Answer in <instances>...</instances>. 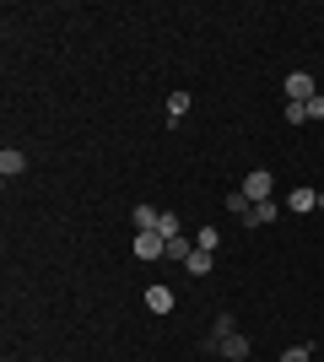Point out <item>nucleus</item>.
Wrapping results in <instances>:
<instances>
[{"instance_id": "11", "label": "nucleus", "mask_w": 324, "mask_h": 362, "mask_svg": "<svg viewBox=\"0 0 324 362\" xmlns=\"http://www.w3.org/2000/svg\"><path fill=\"white\" fill-rule=\"evenodd\" d=\"M189 255H195V243H189V238H168V249H162V259H173V265H184Z\"/></svg>"}, {"instance_id": "14", "label": "nucleus", "mask_w": 324, "mask_h": 362, "mask_svg": "<svg viewBox=\"0 0 324 362\" xmlns=\"http://www.w3.org/2000/svg\"><path fill=\"white\" fill-rule=\"evenodd\" d=\"M248 206H254V200H248L244 189H227V216H238V222H244V216H248Z\"/></svg>"}, {"instance_id": "2", "label": "nucleus", "mask_w": 324, "mask_h": 362, "mask_svg": "<svg viewBox=\"0 0 324 362\" xmlns=\"http://www.w3.org/2000/svg\"><path fill=\"white\" fill-rule=\"evenodd\" d=\"M313 98H319V87H313L308 71H292V76H287V103H313Z\"/></svg>"}, {"instance_id": "3", "label": "nucleus", "mask_w": 324, "mask_h": 362, "mask_svg": "<svg viewBox=\"0 0 324 362\" xmlns=\"http://www.w3.org/2000/svg\"><path fill=\"white\" fill-rule=\"evenodd\" d=\"M162 249H168V238H162V233H136V259H140V265L162 259Z\"/></svg>"}, {"instance_id": "4", "label": "nucleus", "mask_w": 324, "mask_h": 362, "mask_svg": "<svg viewBox=\"0 0 324 362\" xmlns=\"http://www.w3.org/2000/svg\"><path fill=\"white\" fill-rule=\"evenodd\" d=\"M216 351H222V357H227V362H244V357H248V335H244V330L222 335V346H216Z\"/></svg>"}, {"instance_id": "7", "label": "nucleus", "mask_w": 324, "mask_h": 362, "mask_svg": "<svg viewBox=\"0 0 324 362\" xmlns=\"http://www.w3.org/2000/svg\"><path fill=\"white\" fill-rule=\"evenodd\" d=\"M276 222V200H260V206H248V216H244V227H270Z\"/></svg>"}, {"instance_id": "12", "label": "nucleus", "mask_w": 324, "mask_h": 362, "mask_svg": "<svg viewBox=\"0 0 324 362\" xmlns=\"http://www.w3.org/2000/svg\"><path fill=\"white\" fill-rule=\"evenodd\" d=\"M195 249L216 255V249H222V227H200V233H195Z\"/></svg>"}, {"instance_id": "13", "label": "nucleus", "mask_w": 324, "mask_h": 362, "mask_svg": "<svg viewBox=\"0 0 324 362\" xmlns=\"http://www.w3.org/2000/svg\"><path fill=\"white\" fill-rule=\"evenodd\" d=\"M211 265H216V259L205 255V249H195V255L184 259V271H189V276H211Z\"/></svg>"}, {"instance_id": "5", "label": "nucleus", "mask_w": 324, "mask_h": 362, "mask_svg": "<svg viewBox=\"0 0 324 362\" xmlns=\"http://www.w3.org/2000/svg\"><path fill=\"white\" fill-rule=\"evenodd\" d=\"M146 308H152V314H173V287H162V281L146 287Z\"/></svg>"}, {"instance_id": "6", "label": "nucleus", "mask_w": 324, "mask_h": 362, "mask_svg": "<svg viewBox=\"0 0 324 362\" xmlns=\"http://www.w3.org/2000/svg\"><path fill=\"white\" fill-rule=\"evenodd\" d=\"M232 330H238V325H232V314H216V325H211V335L200 341V351H216V346H222V335H232Z\"/></svg>"}, {"instance_id": "20", "label": "nucleus", "mask_w": 324, "mask_h": 362, "mask_svg": "<svg viewBox=\"0 0 324 362\" xmlns=\"http://www.w3.org/2000/svg\"><path fill=\"white\" fill-rule=\"evenodd\" d=\"M319 211H324V189H319Z\"/></svg>"}, {"instance_id": "16", "label": "nucleus", "mask_w": 324, "mask_h": 362, "mask_svg": "<svg viewBox=\"0 0 324 362\" xmlns=\"http://www.w3.org/2000/svg\"><path fill=\"white\" fill-rule=\"evenodd\" d=\"M157 233H162V238H184V227H179V216H173V211H162V222H157Z\"/></svg>"}, {"instance_id": "9", "label": "nucleus", "mask_w": 324, "mask_h": 362, "mask_svg": "<svg viewBox=\"0 0 324 362\" xmlns=\"http://www.w3.org/2000/svg\"><path fill=\"white\" fill-rule=\"evenodd\" d=\"M313 206H319V189H292V195H287V211H313Z\"/></svg>"}, {"instance_id": "15", "label": "nucleus", "mask_w": 324, "mask_h": 362, "mask_svg": "<svg viewBox=\"0 0 324 362\" xmlns=\"http://www.w3.org/2000/svg\"><path fill=\"white\" fill-rule=\"evenodd\" d=\"M184 114H189V92H173L168 98V124H179Z\"/></svg>"}, {"instance_id": "1", "label": "nucleus", "mask_w": 324, "mask_h": 362, "mask_svg": "<svg viewBox=\"0 0 324 362\" xmlns=\"http://www.w3.org/2000/svg\"><path fill=\"white\" fill-rule=\"evenodd\" d=\"M238 189H244V195L254 200V206H260V200H270V189H276V179H270V168H254V173H248V179L238 184Z\"/></svg>"}, {"instance_id": "17", "label": "nucleus", "mask_w": 324, "mask_h": 362, "mask_svg": "<svg viewBox=\"0 0 324 362\" xmlns=\"http://www.w3.org/2000/svg\"><path fill=\"white\" fill-rule=\"evenodd\" d=\"M287 124H308V103H287Z\"/></svg>"}, {"instance_id": "10", "label": "nucleus", "mask_w": 324, "mask_h": 362, "mask_svg": "<svg viewBox=\"0 0 324 362\" xmlns=\"http://www.w3.org/2000/svg\"><path fill=\"white\" fill-rule=\"evenodd\" d=\"M157 222H162V211L140 200V206H136V233H157Z\"/></svg>"}, {"instance_id": "8", "label": "nucleus", "mask_w": 324, "mask_h": 362, "mask_svg": "<svg viewBox=\"0 0 324 362\" xmlns=\"http://www.w3.org/2000/svg\"><path fill=\"white\" fill-rule=\"evenodd\" d=\"M0 173H6V179H16V173H28V157H22L16 146H6V151H0Z\"/></svg>"}, {"instance_id": "19", "label": "nucleus", "mask_w": 324, "mask_h": 362, "mask_svg": "<svg viewBox=\"0 0 324 362\" xmlns=\"http://www.w3.org/2000/svg\"><path fill=\"white\" fill-rule=\"evenodd\" d=\"M308 119H324V98H313V103H308Z\"/></svg>"}, {"instance_id": "18", "label": "nucleus", "mask_w": 324, "mask_h": 362, "mask_svg": "<svg viewBox=\"0 0 324 362\" xmlns=\"http://www.w3.org/2000/svg\"><path fill=\"white\" fill-rule=\"evenodd\" d=\"M281 362H313V351L308 346H287V351H281Z\"/></svg>"}]
</instances>
